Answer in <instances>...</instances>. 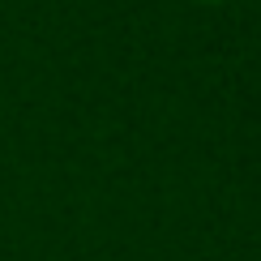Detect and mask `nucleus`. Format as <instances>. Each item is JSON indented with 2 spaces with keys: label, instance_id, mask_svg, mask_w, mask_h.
<instances>
[{
  "label": "nucleus",
  "instance_id": "f257e3e1",
  "mask_svg": "<svg viewBox=\"0 0 261 261\" xmlns=\"http://www.w3.org/2000/svg\"><path fill=\"white\" fill-rule=\"evenodd\" d=\"M193 5H219V0H193Z\"/></svg>",
  "mask_w": 261,
  "mask_h": 261
}]
</instances>
